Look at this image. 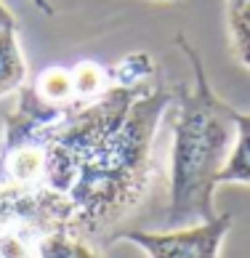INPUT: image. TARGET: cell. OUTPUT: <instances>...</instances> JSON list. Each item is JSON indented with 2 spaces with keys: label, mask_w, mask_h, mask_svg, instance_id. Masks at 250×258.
I'll list each match as a JSON object with an SVG mask.
<instances>
[{
  "label": "cell",
  "mask_w": 250,
  "mask_h": 258,
  "mask_svg": "<svg viewBox=\"0 0 250 258\" xmlns=\"http://www.w3.org/2000/svg\"><path fill=\"white\" fill-rule=\"evenodd\" d=\"M226 19L237 59L250 70V0H226Z\"/></svg>",
  "instance_id": "obj_7"
},
{
  "label": "cell",
  "mask_w": 250,
  "mask_h": 258,
  "mask_svg": "<svg viewBox=\"0 0 250 258\" xmlns=\"http://www.w3.org/2000/svg\"><path fill=\"white\" fill-rule=\"evenodd\" d=\"M234 125H237L234 147L229 152L224 170L218 173V186L221 184H250V114L237 112Z\"/></svg>",
  "instance_id": "obj_4"
},
{
  "label": "cell",
  "mask_w": 250,
  "mask_h": 258,
  "mask_svg": "<svg viewBox=\"0 0 250 258\" xmlns=\"http://www.w3.org/2000/svg\"><path fill=\"white\" fill-rule=\"evenodd\" d=\"M40 234L30 229H3L0 232V258H37Z\"/></svg>",
  "instance_id": "obj_8"
},
{
  "label": "cell",
  "mask_w": 250,
  "mask_h": 258,
  "mask_svg": "<svg viewBox=\"0 0 250 258\" xmlns=\"http://www.w3.org/2000/svg\"><path fill=\"white\" fill-rule=\"evenodd\" d=\"M27 83V64L16 30H0V99Z\"/></svg>",
  "instance_id": "obj_5"
},
{
  "label": "cell",
  "mask_w": 250,
  "mask_h": 258,
  "mask_svg": "<svg viewBox=\"0 0 250 258\" xmlns=\"http://www.w3.org/2000/svg\"><path fill=\"white\" fill-rule=\"evenodd\" d=\"M173 104L144 51L114 64L99 96L53 104L24 83L0 136V232H67L96 250L122 240L155 181L152 147Z\"/></svg>",
  "instance_id": "obj_1"
},
{
  "label": "cell",
  "mask_w": 250,
  "mask_h": 258,
  "mask_svg": "<svg viewBox=\"0 0 250 258\" xmlns=\"http://www.w3.org/2000/svg\"><path fill=\"white\" fill-rule=\"evenodd\" d=\"M32 6H35L40 14H45V16H53V14H56V8L51 6V0H32Z\"/></svg>",
  "instance_id": "obj_10"
},
{
  "label": "cell",
  "mask_w": 250,
  "mask_h": 258,
  "mask_svg": "<svg viewBox=\"0 0 250 258\" xmlns=\"http://www.w3.org/2000/svg\"><path fill=\"white\" fill-rule=\"evenodd\" d=\"M178 48L195 70V88L176 85V117L170 147V192L165 221L170 229L213 221V195L218 173L224 170L237 136V109L218 99L197 51L184 35L176 37Z\"/></svg>",
  "instance_id": "obj_2"
},
{
  "label": "cell",
  "mask_w": 250,
  "mask_h": 258,
  "mask_svg": "<svg viewBox=\"0 0 250 258\" xmlns=\"http://www.w3.org/2000/svg\"><path fill=\"white\" fill-rule=\"evenodd\" d=\"M37 258H104V253L67 232H48L37 240Z\"/></svg>",
  "instance_id": "obj_6"
},
{
  "label": "cell",
  "mask_w": 250,
  "mask_h": 258,
  "mask_svg": "<svg viewBox=\"0 0 250 258\" xmlns=\"http://www.w3.org/2000/svg\"><path fill=\"white\" fill-rule=\"evenodd\" d=\"M229 229H232V213H221L213 221L173 229V232L128 229L122 240L139 245L149 258H218L221 242Z\"/></svg>",
  "instance_id": "obj_3"
},
{
  "label": "cell",
  "mask_w": 250,
  "mask_h": 258,
  "mask_svg": "<svg viewBox=\"0 0 250 258\" xmlns=\"http://www.w3.org/2000/svg\"><path fill=\"white\" fill-rule=\"evenodd\" d=\"M0 30H16V16L0 3Z\"/></svg>",
  "instance_id": "obj_9"
}]
</instances>
